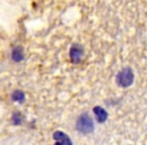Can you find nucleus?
Here are the masks:
<instances>
[{
    "mask_svg": "<svg viewBox=\"0 0 147 145\" xmlns=\"http://www.w3.org/2000/svg\"><path fill=\"white\" fill-rule=\"evenodd\" d=\"M55 145H63V144H61V143H59V142H57V143H55Z\"/></svg>",
    "mask_w": 147,
    "mask_h": 145,
    "instance_id": "obj_9",
    "label": "nucleus"
},
{
    "mask_svg": "<svg viewBox=\"0 0 147 145\" xmlns=\"http://www.w3.org/2000/svg\"><path fill=\"white\" fill-rule=\"evenodd\" d=\"M53 139L59 141V143H61L63 145H73V142H71L69 135L61 132V131H55L53 133Z\"/></svg>",
    "mask_w": 147,
    "mask_h": 145,
    "instance_id": "obj_5",
    "label": "nucleus"
},
{
    "mask_svg": "<svg viewBox=\"0 0 147 145\" xmlns=\"http://www.w3.org/2000/svg\"><path fill=\"white\" fill-rule=\"evenodd\" d=\"M134 82V73L132 69L126 67L122 69L116 76V83L122 88H128Z\"/></svg>",
    "mask_w": 147,
    "mask_h": 145,
    "instance_id": "obj_2",
    "label": "nucleus"
},
{
    "mask_svg": "<svg viewBox=\"0 0 147 145\" xmlns=\"http://www.w3.org/2000/svg\"><path fill=\"white\" fill-rule=\"evenodd\" d=\"M11 57L15 63H19L23 59L24 55H23V49L22 47H13L12 51H11Z\"/></svg>",
    "mask_w": 147,
    "mask_h": 145,
    "instance_id": "obj_6",
    "label": "nucleus"
},
{
    "mask_svg": "<svg viewBox=\"0 0 147 145\" xmlns=\"http://www.w3.org/2000/svg\"><path fill=\"white\" fill-rule=\"evenodd\" d=\"M11 120H12L13 124L14 125H20L21 121H22V117H21L20 113L19 112H14L11 117Z\"/></svg>",
    "mask_w": 147,
    "mask_h": 145,
    "instance_id": "obj_8",
    "label": "nucleus"
},
{
    "mask_svg": "<svg viewBox=\"0 0 147 145\" xmlns=\"http://www.w3.org/2000/svg\"><path fill=\"white\" fill-rule=\"evenodd\" d=\"M76 128L79 132L83 134H89V133L94 132L95 124L92 117L88 113H83L79 116L76 123Z\"/></svg>",
    "mask_w": 147,
    "mask_h": 145,
    "instance_id": "obj_1",
    "label": "nucleus"
},
{
    "mask_svg": "<svg viewBox=\"0 0 147 145\" xmlns=\"http://www.w3.org/2000/svg\"><path fill=\"white\" fill-rule=\"evenodd\" d=\"M84 55V47L79 43H74L69 49V57L71 61L75 63H79L82 61V57Z\"/></svg>",
    "mask_w": 147,
    "mask_h": 145,
    "instance_id": "obj_3",
    "label": "nucleus"
},
{
    "mask_svg": "<svg viewBox=\"0 0 147 145\" xmlns=\"http://www.w3.org/2000/svg\"><path fill=\"white\" fill-rule=\"evenodd\" d=\"M11 98H12L13 101L15 102H18V103H22L24 101V98H25V95L22 91L20 90H15L14 92L12 93L11 95Z\"/></svg>",
    "mask_w": 147,
    "mask_h": 145,
    "instance_id": "obj_7",
    "label": "nucleus"
},
{
    "mask_svg": "<svg viewBox=\"0 0 147 145\" xmlns=\"http://www.w3.org/2000/svg\"><path fill=\"white\" fill-rule=\"evenodd\" d=\"M93 111H94V114L97 118V121L99 123H104L105 121L108 118V113L105 110L104 108H102L101 106H96L93 108Z\"/></svg>",
    "mask_w": 147,
    "mask_h": 145,
    "instance_id": "obj_4",
    "label": "nucleus"
}]
</instances>
